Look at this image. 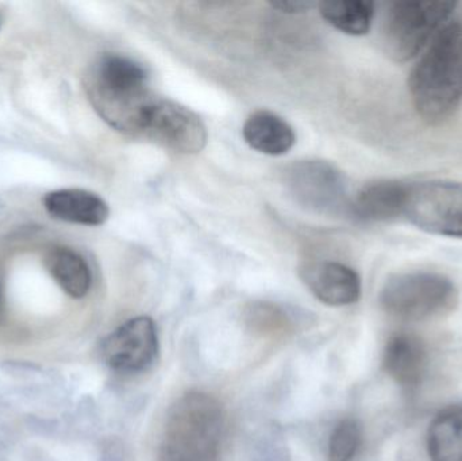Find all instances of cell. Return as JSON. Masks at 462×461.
<instances>
[{
	"instance_id": "1",
	"label": "cell",
	"mask_w": 462,
	"mask_h": 461,
	"mask_svg": "<svg viewBox=\"0 0 462 461\" xmlns=\"http://www.w3.org/2000/svg\"><path fill=\"white\" fill-rule=\"evenodd\" d=\"M84 91L108 126L122 134L141 137L146 114L156 100L143 64L122 54H103L87 69Z\"/></svg>"
},
{
	"instance_id": "2",
	"label": "cell",
	"mask_w": 462,
	"mask_h": 461,
	"mask_svg": "<svg viewBox=\"0 0 462 461\" xmlns=\"http://www.w3.org/2000/svg\"><path fill=\"white\" fill-rule=\"evenodd\" d=\"M415 110L430 124L445 121L462 102V23L445 24L409 78Z\"/></svg>"
},
{
	"instance_id": "3",
	"label": "cell",
	"mask_w": 462,
	"mask_h": 461,
	"mask_svg": "<svg viewBox=\"0 0 462 461\" xmlns=\"http://www.w3.org/2000/svg\"><path fill=\"white\" fill-rule=\"evenodd\" d=\"M226 414L217 398L192 392L176 401L162 436L164 461H221Z\"/></svg>"
},
{
	"instance_id": "4",
	"label": "cell",
	"mask_w": 462,
	"mask_h": 461,
	"mask_svg": "<svg viewBox=\"0 0 462 461\" xmlns=\"http://www.w3.org/2000/svg\"><path fill=\"white\" fill-rule=\"evenodd\" d=\"M458 290L445 275L411 271L391 276L380 292V306L402 321L444 318L457 309Z\"/></svg>"
},
{
	"instance_id": "5",
	"label": "cell",
	"mask_w": 462,
	"mask_h": 461,
	"mask_svg": "<svg viewBox=\"0 0 462 461\" xmlns=\"http://www.w3.org/2000/svg\"><path fill=\"white\" fill-rule=\"evenodd\" d=\"M455 2L404 0L388 5L382 24L385 53L396 62L417 57L455 13Z\"/></svg>"
},
{
	"instance_id": "6",
	"label": "cell",
	"mask_w": 462,
	"mask_h": 461,
	"mask_svg": "<svg viewBox=\"0 0 462 461\" xmlns=\"http://www.w3.org/2000/svg\"><path fill=\"white\" fill-rule=\"evenodd\" d=\"M282 183L301 207L317 214H338L350 207L344 173L328 161L306 160L288 165Z\"/></svg>"
},
{
	"instance_id": "7",
	"label": "cell",
	"mask_w": 462,
	"mask_h": 461,
	"mask_svg": "<svg viewBox=\"0 0 462 461\" xmlns=\"http://www.w3.org/2000/svg\"><path fill=\"white\" fill-rule=\"evenodd\" d=\"M404 217L423 232L462 240V183L426 181L409 186Z\"/></svg>"
},
{
	"instance_id": "8",
	"label": "cell",
	"mask_w": 462,
	"mask_h": 461,
	"mask_svg": "<svg viewBox=\"0 0 462 461\" xmlns=\"http://www.w3.org/2000/svg\"><path fill=\"white\" fill-rule=\"evenodd\" d=\"M141 137L180 154L199 153L208 140V127L180 103L156 99L145 116Z\"/></svg>"
},
{
	"instance_id": "9",
	"label": "cell",
	"mask_w": 462,
	"mask_h": 461,
	"mask_svg": "<svg viewBox=\"0 0 462 461\" xmlns=\"http://www.w3.org/2000/svg\"><path fill=\"white\" fill-rule=\"evenodd\" d=\"M159 355V336L151 317H135L114 330L102 344V356L111 370L138 373L148 370Z\"/></svg>"
},
{
	"instance_id": "10",
	"label": "cell",
	"mask_w": 462,
	"mask_h": 461,
	"mask_svg": "<svg viewBox=\"0 0 462 461\" xmlns=\"http://www.w3.org/2000/svg\"><path fill=\"white\" fill-rule=\"evenodd\" d=\"M307 289L328 306H349L361 297L360 275L338 262H311L299 270Z\"/></svg>"
},
{
	"instance_id": "11",
	"label": "cell",
	"mask_w": 462,
	"mask_h": 461,
	"mask_svg": "<svg viewBox=\"0 0 462 461\" xmlns=\"http://www.w3.org/2000/svg\"><path fill=\"white\" fill-rule=\"evenodd\" d=\"M383 367L401 386L406 389L420 386L429 367L428 349L422 338L411 333L393 336L383 354Z\"/></svg>"
},
{
	"instance_id": "12",
	"label": "cell",
	"mask_w": 462,
	"mask_h": 461,
	"mask_svg": "<svg viewBox=\"0 0 462 461\" xmlns=\"http://www.w3.org/2000/svg\"><path fill=\"white\" fill-rule=\"evenodd\" d=\"M51 218L84 226H100L110 217L107 202L94 192L80 189H57L43 198Z\"/></svg>"
},
{
	"instance_id": "13",
	"label": "cell",
	"mask_w": 462,
	"mask_h": 461,
	"mask_svg": "<svg viewBox=\"0 0 462 461\" xmlns=\"http://www.w3.org/2000/svg\"><path fill=\"white\" fill-rule=\"evenodd\" d=\"M409 186L398 180H374L356 195L350 208L364 222H391L404 217Z\"/></svg>"
},
{
	"instance_id": "14",
	"label": "cell",
	"mask_w": 462,
	"mask_h": 461,
	"mask_svg": "<svg viewBox=\"0 0 462 461\" xmlns=\"http://www.w3.org/2000/svg\"><path fill=\"white\" fill-rule=\"evenodd\" d=\"M247 145L266 156H282L296 143L295 130L277 114L260 110L249 115L242 127Z\"/></svg>"
},
{
	"instance_id": "15",
	"label": "cell",
	"mask_w": 462,
	"mask_h": 461,
	"mask_svg": "<svg viewBox=\"0 0 462 461\" xmlns=\"http://www.w3.org/2000/svg\"><path fill=\"white\" fill-rule=\"evenodd\" d=\"M43 264L62 291L73 300H81L91 290V268L75 249L51 246L43 256Z\"/></svg>"
},
{
	"instance_id": "16",
	"label": "cell",
	"mask_w": 462,
	"mask_h": 461,
	"mask_svg": "<svg viewBox=\"0 0 462 461\" xmlns=\"http://www.w3.org/2000/svg\"><path fill=\"white\" fill-rule=\"evenodd\" d=\"M431 461H462V406L439 411L428 430Z\"/></svg>"
},
{
	"instance_id": "17",
	"label": "cell",
	"mask_w": 462,
	"mask_h": 461,
	"mask_svg": "<svg viewBox=\"0 0 462 461\" xmlns=\"http://www.w3.org/2000/svg\"><path fill=\"white\" fill-rule=\"evenodd\" d=\"M320 15L347 35L368 34L374 18V3L366 0H326L319 3Z\"/></svg>"
},
{
	"instance_id": "18",
	"label": "cell",
	"mask_w": 462,
	"mask_h": 461,
	"mask_svg": "<svg viewBox=\"0 0 462 461\" xmlns=\"http://www.w3.org/2000/svg\"><path fill=\"white\" fill-rule=\"evenodd\" d=\"M246 321L250 329L261 336L277 337L292 330V321L288 314L272 303H254L250 306L246 313Z\"/></svg>"
},
{
	"instance_id": "19",
	"label": "cell",
	"mask_w": 462,
	"mask_h": 461,
	"mask_svg": "<svg viewBox=\"0 0 462 461\" xmlns=\"http://www.w3.org/2000/svg\"><path fill=\"white\" fill-rule=\"evenodd\" d=\"M363 443L360 424L355 419H345L337 425L328 441V461H352Z\"/></svg>"
},
{
	"instance_id": "20",
	"label": "cell",
	"mask_w": 462,
	"mask_h": 461,
	"mask_svg": "<svg viewBox=\"0 0 462 461\" xmlns=\"http://www.w3.org/2000/svg\"><path fill=\"white\" fill-rule=\"evenodd\" d=\"M271 5L279 10L280 13L284 14H303L311 10L312 7H318L317 3L295 2V0H291V2H287V0L285 2H274L271 3Z\"/></svg>"
},
{
	"instance_id": "21",
	"label": "cell",
	"mask_w": 462,
	"mask_h": 461,
	"mask_svg": "<svg viewBox=\"0 0 462 461\" xmlns=\"http://www.w3.org/2000/svg\"><path fill=\"white\" fill-rule=\"evenodd\" d=\"M5 317V281H3L2 272H0V324Z\"/></svg>"
}]
</instances>
